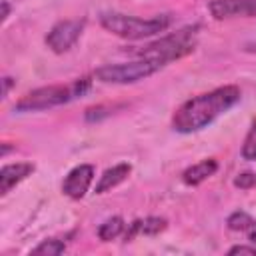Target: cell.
Instances as JSON below:
<instances>
[{
    "label": "cell",
    "instance_id": "obj_11",
    "mask_svg": "<svg viewBox=\"0 0 256 256\" xmlns=\"http://www.w3.org/2000/svg\"><path fill=\"white\" fill-rule=\"evenodd\" d=\"M162 230H166V220L160 218V216H148V218H144V220L132 222L130 228L126 230L124 238H126V242H128V240H132L134 236H140V234H144V236H156V234H160Z\"/></svg>",
    "mask_w": 256,
    "mask_h": 256
},
{
    "label": "cell",
    "instance_id": "obj_15",
    "mask_svg": "<svg viewBox=\"0 0 256 256\" xmlns=\"http://www.w3.org/2000/svg\"><path fill=\"white\" fill-rule=\"evenodd\" d=\"M66 250V242L64 240H58V238H50V240H44L42 244H38L32 254H46V256H58Z\"/></svg>",
    "mask_w": 256,
    "mask_h": 256
},
{
    "label": "cell",
    "instance_id": "obj_21",
    "mask_svg": "<svg viewBox=\"0 0 256 256\" xmlns=\"http://www.w3.org/2000/svg\"><path fill=\"white\" fill-rule=\"evenodd\" d=\"M250 242H252V244H256V230L250 234Z\"/></svg>",
    "mask_w": 256,
    "mask_h": 256
},
{
    "label": "cell",
    "instance_id": "obj_18",
    "mask_svg": "<svg viewBox=\"0 0 256 256\" xmlns=\"http://www.w3.org/2000/svg\"><path fill=\"white\" fill-rule=\"evenodd\" d=\"M228 254H248V256H256V244H254V246H244V244L232 246V248L228 250Z\"/></svg>",
    "mask_w": 256,
    "mask_h": 256
},
{
    "label": "cell",
    "instance_id": "obj_19",
    "mask_svg": "<svg viewBox=\"0 0 256 256\" xmlns=\"http://www.w3.org/2000/svg\"><path fill=\"white\" fill-rule=\"evenodd\" d=\"M2 84H4V90H2V98H6V96H8V92H10V88H12V84H14V82H12V78H8V76H6V78H4V80H2Z\"/></svg>",
    "mask_w": 256,
    "mask_h": 256
},
{
    "label": "cell",
    "instance_id": "obj_13",
    "mask_svg": "<svg viewBox=\"0 0 256 256\" xmlns=\"http://www.w3.org/2000/svg\"><path fill=\"white\" fill-rule=\"evenodd\" d=\"M124 230H126L124 218L112 216V218H108V220H104V222L100 224V228H98V238H100L102 242H110V240H116L118 236H122Z\"/></svg>",
    "mask_w": 256,
    "mask_h": 256
},
{
    "label": "cell",
    "instance_id": "obj_8",
    "mask_svg": "<svg viewBox=\"0 0 256 256\" xmlns=\"http://www.w3.org/2000/svg\"><path fill=\"white\" fill-rule=\"evenodd\" d=\"M94 174H96L94 166H90V164H80V166L72 168L62 182V192L72 200L84 198L92 180H94Z\"/></svg>",
    "mask_w": 256,
    "mask_h": 256
},
{
    "label": "cell",
    "instance_id": "obj_14",
    "mask_svg": "<svg viewBox=\"0 0 256 256\" xmlns=\"http://www.w3.org/2000/svg\"><path fill=\"white\" fill-rule=\"evenodd\" d=\"M226 226H228L232 232H248V230L256 228V220H254L250 214L238 210V212H234V214L228 216Z\"/></svg>",
    "mask_w": 256,
    "mask_h": 256
},
{
    "label": "cell",
    "instance_id": "obj_12",
    "mask_svg": "<svg viewBox=\"0 0 256 256\" xmlns=\"http://www.w3.org/2000/svg\"><path fill=\"white\" fill-rule=\"evenodd\" d=\"M216 170H218V162H216V160H202V162H198V164L186 168L184 174H182V180H184L188 186H198V184H202L204 180H208L210 176H214Z\"/></svg>",
    "mask_w": 256,
    "mask_h": 256
},
{
    "label": "cell",
    "instance_id": "obj_3",
    "mask_svg": "<svg viewBox=\"0 0 256 256\" xmlns=\"http://www.w3.org/2000/svg\"><path fill=\"white\" fill-rule=\"evenodd\" d=\"M90 90V80H74L70 84H54V86H44L28 92L16 102L18 112H40V110H50L62 104H68L80 96H84Z\"/></svg>",
    "mask_w": 256,
    "mask_h": 256
},
{
    "label": "cell",
    "instance_id": "obj_9",
    "mask_svg": "<svg viewBox=\"0 0 256 256\" xmlns=\"http://www.w3.org/2000/svg\"><path fill=\"white\" fill-rule=\"evenodd\" d=\"M32 172H34V164L32 162H16V164L4 166L0 170V194L6 196L16 184L26 180Z\"/></svg>",
    "mask_w": 256,
    "mask_h": 256
},
{
    "label": "cell",
    "instance_id": "obj_6",
    "mask_svg": "<svg viewBox=\"0 0 256 256\" xmlns=\"http://www.w3.org/2000/svg\"><path fill=\"white\" fill-rule=\"evenodd\" d=\"M86 26V20H62L58 24H54L50 28V32L46 34V44L54 54H64L68 52L78 38L82 36Z\"/></svg>",
    "mask_w": 256,
    "mask_h": 256
},
{
    "label": "cell",
    "instance_id": "obj_5",
    "mask_svg": "<svg viewBox=\"0 0 256 256\" xmlns=\"http://www.w3.org/2000/svg\"><path fill=\"white\" fill-rule=\"evenodd\" d=\"M164 64L150 60V58H136L134 62H122V64H106L94 72V78L104 84H134L144 78H150L158 70H162Z\"/></svg>",
    "mask_w": 256,
    "mask_h": 256
},
{
    "label": "cell",
    "instance_id": "obj_16",
    "mask_svg": "<svg viewBox=\"0 0 256 256\" xmlns=\"http://www.w3.org/2000/svg\"><path fill=\"white\" fill-rule=\"evenodd\" d=\"M242 158L248 160V162H254L256 160V124L250 128L244 144H242Z\"/></svg>",
    "mask_w": 256,
    "mask_h": 256
},
{
    "label": "cell",
    "instance_id": "obj_1",
    "mask_svg": "<svg viewBox=\"0 0 256 256\" xmlns=\"http://www.w3.org/2000/svg\"><path fill=\"white\" fill-rule=\"evenodd\" d=\"M242 98L238 86H222L186 100L172 116V126L180 134H192L210 126L218 116L234 108Z\"/></svg>",
    "mask_w": 256,
    "mask_h": 256
},
{
    "label": "cell",
    "instance_id": "obj_2",
    "mask_svg": "<svg viewBox=\"0 0 256 256\" xmlns=\"http://www.w3.org/2000/svg\"><path fill=\"white\" fill-rule=\"evenodd\" d=\"M100 24L104 30L124 40H144L160 32H166L172 24V16L162 14L154 18H138V16H128L120 12H108L100 16Z\"/></svg>",
    "mask_w": 256,
    "mask_h": 256
},
{
    "label": "cell",
    "instance_id": "obj_20",
    "mask_svg": "<svg viewBox=\"0 0 256 256\" xmlns=\"http://www.w3.org/2000/svg\"><path fill=\"white\" fill-rule=\"evenodd\" d=\"M8 16H10V4L4 0V2H2V22H6Z\"/></svg>",
    "mask_w": 256,
    "mask_h": 256
},
{
    "label": "cell",
    "instance_id": "obj_4",
    "mask_svg": "<svg viewBox=\"0 0 256 256\" xmlns=\"http://www.w3.org/2000/svg\"><path fill=\"white\" fill-rule=\"evenodd\" d=\"M196 42H198V26H188V28H182L170 36H164V38L152 42L150 46L140 50L136 56L150 58V60H156L166 66L170 62L180 60L186 54H190L196 48Z\"/></svg>",
    "mask_w": 256,
    "mask_h": 256
},
{
    "label": "cell",
    "instance_id": "obj_17",
    "mask_svg": "<svg viewBox=\"0 0 256 256\" xmlns=\"http://www.w3.org/2000/svg\"><path fill=\"white\" fill-rule=\"evenodd\" d=\"M234 186L240 190H250L256 186V174L254 172H242L234 178Z\"/></svg>",
    "mask_w": 256,
    "mask_h": 256
},
{
    "label": "cell",
    "instance_id": "obj_7",
    "mask_svg": "<svg viewBox=\"0 0 256 256\" xmlns=\"http://www.w3.org/2000/svg\"><path fill=\"white\" fill-rule=\"evenodd\" d=\"M208 10L216 20L256 18V0H212Z\"/></svg>",
    "mask_w": 256,
    "mask_h": 256
},
{
    "label": "cell",
    "instance_id": "obj_10",
    "mask_svg": "<svg viewBox=\"0 0 256 256\" xmlns=\"http://www.w3.org/2000/svg\"><path fill=\"white\" fill-rule=\"evenodd\" d=\"M130 172H132V166H130V164H116V166L108 168V170L100 176V180H98V184H96V194H106V192H110L112 188L120 186V184L130 176Z\"/></svg>",
    "mask_w": 256,
    "mask_h": 256
}]
</instances>
